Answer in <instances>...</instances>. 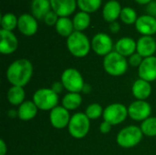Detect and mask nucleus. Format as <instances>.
<instances>
[{
	"label": "nucleus",
	"mask_w": 156,
	"mask_h": 155,
	"mask_svg": "<svg viewBox=\"0 0 156 155\" xmlns=\"http://www.w3.org/2000/svg\"><path fill=\"white\" fill-rule=\"evenodd\" d=\"M33 75L32 63L27 58H19L12 62L6 70V79L12 86L24 87Z\"/></svg>",
	"instance_id": "obj_1"
},
{
	"label": "nucleus",
	"mask_w": 156,
	"mask_h": 155,
	"mask_svg": "<svg viewBox=\"0 0 156 155\" xmlns=\"http://www.w3.org/2000/svg\"><path fill=\"white\" fill-rule=\"evenodd\" d=\"M129 63L125 57L119 54L117 51H112L104 57L103 68L104 70L112 77H120L126 73Z\"/></svg>",
	"instance_id": "obj_2"
},
{
	"label": "nucleus",
	"mask_w": 156,
	"mask_h": 155,
	"mask_svg": "<svg viewBox=\"0 0 156 155\" xmlns=\"http://www.w3.org/2000/svg\"><path fill=\"white\" fill-rule=\"evenodd\" d=\"M67 47L71 55L76 58L87 56L90 49L89 38L80 31H74L67 39Z\"/></svg>",
	"instance_id": "obj_3"
},
{
	"label": "nucleus",
	"mask_w": 156,
	"mask_h": 155,
	"mask_svg": "<svg viewBox=\"0 0 156 155\" xmlns=\"http://www.w3.org/2000/svg\"><path fill=\"white\" fill-rule=\"evenodd\" d=\"M144 133L140 127L135 125H129L122 129L117 134L116 142L119 146L130 149L138 145L142 139Z\"/></svg>",
	"instance_id": "obj_4"
},
{
	"label": "nucleus",
	"mask_w": 156,
	"mask_h": 155,
	"mask_svg": "<svg viewBox=\"0 0 156 155\" xmlns=\"http://www.w3.org/2000/svg\"><path fill=\"white\" fill-rule=\"evenodd\" d=\"M90 128V120L83 112H77L70 118L68 130L75 139H82L87 136Z\"/></svg>",
	"instance_id": "obj_5"
},
{
	"label": "nucleus",
	"mask_w": 156,
	"mask_h": 155,
	"mask_svg": "<svg viewBox=\"0 0 156 155\" xmlns=\"http://www.w3.org/2000/svg\"><path fill=\"white\" fill-rule=\"evenodd\" d=\"M32 101L36 104L38 110L51 111L58 106V94L52 90L51 88H42L34 93Z\"/></svg>",
	"instance_id": "obj_6"
},
{
	"label": "nucleus",
	"mask_w": 156,
	"mask_h": 155,
	"mask_svg": "<svg viewBox=\"0 0 156 155\" xmlns=\"http://www.w3.org/2000/svg\"><path fill=\"white\" fill-rule=\"evenodd\" d=\"M64 88L69 92L80 93L84 88V79L80 72L73 68L65 69L61 74V80Z\"/></svg>",
	"instance_id": "obj_7"
},
{
	"label": "nucleus",
	"mask_w": 156,
	"mask_h": 155,
	"mask_svg": "<svg viewBox=\"0 0 156 155\" xmlns=\"http://www.w3.org/2000/svg\"><path fill=\"white\" fill-rule=\"evenodd\" d=\"M128 115V108L122 103H112L108 105L103 111L102 118L112 126L122 123Z\"/></svg>",
	"instance_id": "obj_8"
},
{
	"label": "nucleus",
	"mask_w": 156,
	"mask_h": 155,
	"mask_svg": "<svg viewBox=\"0 0 156 155\" xmlns=\"http://www.w3.org/2000/svg\"><path fill=\"white\" fill-rule=\"evenodd\" d=\"M152 107L146 100H136L128 107V115L135 122H144L151 117Z\"/></svg>",
	"instance_id": "obj_9"
},
{
	"label": "nucleus",
	"mask_w": 156,
	"mask_h": 155,
	"mask_svg": "<svg viewBox=\"0 0 156 155\" xmlns=\"http://www.w3.org/2000/svg\"><path fill=\"white\" fill-rule=\"evenodd\" d=\"M113 43L109 35L105 33L96 34L91 40V48L100 56H107L112 52Z\"/></svg>",
	"instance_id": "obj_10"
},
{
	"label": "nucleus",
	"mask_w": 156,
	"mask_h": 155,
	"mask_svg": "<svg viewBox=\"0 0 156 155\" xmlns=\"http://www.w3.org/2000/svg\"><path fill=\"white\" fill-rule=\"evenodd\" d=\"M71 116L69 115V111L65 109L62 105L57 106L50 111L49 121L51 125L58 130H62L69 126Z\"/></svg>",
	"instance_id": "obj_11"
},
{
	"label": "nucleus",
	"mask_w": 156,
	"mask_h": 155,
	"mask_svg": "<svg viewBox=\"0 0 156 155\" xmlns=\"http://www.w3.org/2000/svg\"><path fill=\"white\" fill-rule=\"evenodd\" d=\"M138 75L140 79L150 83L156 80V57L152 56L144 58L138 68Z\"/></svg>",
	"instance_id": "obj_12"
},
{
	"label": "nucleus",
	"mask_w": 156,
	"mask_h": 155,
	"mask_svg": "<svg viewBox=\"0 0 156 155\" xmlns=\"http://www.w3.org/2000/svg\"><path fill=\"white\" fill-rule=\"evenodd\" d=\"M1 42H0V52L5 55L11 54L16 51L17 48V38L16 36L8 30L1 29L0 30Z\"/></svg>",
	"instance_id": "obj_13"
},
{
	"label": "nucleus",
	"mask_w": 156,
	"mask_h": 155,
	"mask_svg": "<svg viewBox=\"0 0 156 155\" xmlns=\"http://www.w3.org/2000/svg\"><path fill=\"white\" fill-rule=\"evenodd\" d=\"M136 44V51L144 58L152 57L155 53L156 41L152 36H143Z\"/></svg>",
	"instance_id": "obj_14"
},
{
	"label": "nucleus",
	"mask_w": 156,
	"mask_h": 155,
	"mask_svg": "<svg viewBox=\"0 0 156 155\" xmlns=\"http://www.w3.org/2000/svg\"><path fill=\"white\" fill-rule=\"evenodd\" d=\"M136 29L144 36H151L156 32V18L149 15H144L135 22Z\"/></svg>",
	"instance_id": "obj_15"
},
{
	"label": "nucleus",
	"mask_w": 156,
	"mask_h": 155,
	"mask_svg": "<svg viewBox=\"0 0 156 155\" xmlns=\"http://www.w3.org/2000/svg\"><path fill=\"white\" fill-rule=\"evenodd\" d=\"M17 26L25 36H33L37 30V23L34 16L29 14H23L18 17Z\"/></svg>",
	"instance_id": "obj_16"
},
{
	"label": "nucleus",
	"mask_w": 156,
	"mask_h": 155,
	"mask_svg": "<svg viewBox=\"0 0 156 155\" xmlns=\"http://www.w3.org/2000/svg\"><path fill=\"white\" fill-rule=\"evenodd\" d=\"M132 92L134 98L138 100H145L152 94V86L151 83L144 80L142 79H138L134 81L132 87Z\"/></svg>",
	"instance_id": "obj_17"
},
{
	"label": "nucleus",
	"mask_w": 156,
	"mask_h": 155,
	"mask_svg": "<svg viewBox=\"0 0 156 155\" xmlns=\"http://www.w3.org/2000/svg\"><path fill=\"white\" fill-rule=\"evenodd\" d=\"M50 5L53 11L62 16L70 15L76 8V0H50Z\"/></svg>",
	"instance_id": "obj_18"
},
{
	"label": "nucleus",
	"mask_w": 156,
	"mask_h": 155,
	"mask_svg": "<svg viewBox=\"0 0 156 155\" xmlns=\"http://www.w3.org/2000/svg\"><path fill=\"white\" fill-rule=\"evenodd\" d=\"M37 107L36 106V104L33 101L27 100V101H24L20 106H18V110H17V117L24 122H27V121H31L33 120L37 114Z\"/></svg>",
	"instance_id": "obj_19"
},
{
	"label": "nucleus",
	"mask_w": 156,
	"mask_h": 155,
	"mask_svg": "<svg viewBox=\"0 0 156 155\" xmlns=\"http://www.w3.org/2000/svg\"><path fill=\"white\" fill-rule=\"evenodd\" d=\"M137 44L131 37H122L115 45L116 51L123 57H131L136 50Z\"/></svg>",
	"instance_id": "obj_20"
},
{
	"label": "nucleus",
	"mask_w": 156,
	"mask_h": 155,
	"mask_svg": "<svg viewBox=\"0 0 156 155\" xmlns=\"http://www.w3.org/2000/svg\"><path fill=\"white\" fill-rule=\"evenodd\" d=\"M121 11L122 8L120 3L115 0H111L104 5L102 15L106 21L112 23L116 20L119 15H121Z\"/></svg>",
	"instance_id": "obj_21"
},
{
	"label": "nucleus",
	"mask_w": 156,
	"mask_h": 155,
	"mask_svg": "<svg viewBox=\"0 0 156 155\" xmlns=\"http://www.w3.org/2000/svg\"><path fill=\"white\" fill-rule=\"evenodd\" d=\"M50 0H33L31 4L32 13L37 19L45 17V16L50 11Z\"/></svg>",
	"instance_id": "obj_22"
},
{
	"label": "nucleus",
	"mask_w": 156,
	"mask_h": 155,
	"mask_svg": "<svg viewBox=\"0 0 156 155\" xmlns=\"http://www.w3.org/2000/svg\"><path fill=\"white\" fill-rule=\"evenodd\" d=\"M26 92L23 87L12 86L7 91V100L13 106H20L25 101Z\"/></svg>",
	"instance_id": "obj_23"
},
{
	"label": "nucleus",
	"mask_w": 156,
	"mask_h": 155,
	"mask_svg": "<svg viewBox=\"0 0 156 155\" xmlns=\"http://www.w3.org/2000/svg\"><path fill=\"white\" fill-rule=\"evenodd\" d=\"M82 102V97L80 93L69 92L62 99V106L68 111L77 110Z\"/></svg>",
	"instance_id": "obj_24"
},
{
	"label": "nucleus",
	"mask_w": 156,
	"mask_h": 155,
	"mask_svg": "<svg viewBox=\"0 0 156 155\" xmlns=\"http://www.w3.org/2000/svg\"><path fill=\"white\" fill-rule=\"evenodd\" d=\"M56 26L57 32L62 37H69L73 33V21L67 16H62L58 19Z\"/></svg>",
	"instance_id": "obj_25"
},
{
	"label": "nucleus",
	"mask_w": 156,
	"mask_h": 155,
	"mask_svg": "<svg viewBox=\"0 0 156 155\" xmlns=\"http://www.w3.org/2000/svg\"><path fill=\"white\" fill-rule=\"evenodd\" d=\"M90 17L86 12H79L73 17V26L76 31H81L87 28L90 25Z\"/></svg>",
	"instance_id": "obj_26"
},
{
	"label": "nucleus",
	"mask_w": 156,
	"mask_h": 155,
	"mask_svg": "<svg viewBox=\"0 0 156 155\" xmlns=\"http://www.w3.org/2000/svg\"><path fill=\"white\" fill-rule=\"evenodd\" d=\"M141 130L144 135L148 137L156 136V117H149L141 124Z\"/></svg>",
	"instance_id": "obj_27"
},
{
	"label": "nucleus",
	"mask_w": 156,
	"mask_h": 155,
	"mask_svg": "<svg viewBox=\"0 0 156 155\" xmlns=\"http://www.w3.org/2000/svg\"><path fill=\"white\" fill-rule=\"evenodd\" d=\"M101 0H77L79 7L86 13L96 11L101 5Z\"/></svg>",
	"instance_id": "obj_28"
},
{
	"label": "nucleus",
	"mask_w": 156,
	"mask_h": 155,
	"mask_svg": "<svg viewBox=\"0 0 156 155\" xmlns=\"http://www.w3.org/2000/svg\"><path fill=\"white\" fill-rule=\"evenodd\" d=\"M104 109L99 103H91L90 104L85 111V114L90 120H98L103 115Z\"/></svg>",
	"instance_id": "obj_29"
},
{
	"label": "nucleus",
	"mask_w": 156,
	"mask_h": 155,
	"mask_svg": "<svg viewBox=\"0 0 156 155\" xmlns=\"http://www.w3.org/2000/svg\"><path fill=\"white\" fill-rule=\"evenodd\" d=\"M17 21H18V18H16V16L14 14L6 13L3 15L1 17V26L3 29L11 31L17 25Z\"/></svg>",
	"instance_id": "obj_30"
},
{
	"label": "nucleus",
	"mask_w": 156,
	"mask_h": 155,
	"mask_svg": "<svg viewBox=\"0 0 156 155\" xmlns=\"http://www.w3.org/2000/svg\"><path fill=\"white\" fill-rule=\"evenodd\" d=\"M121 18L126 24H133L137 20V15L134 9L132 7H124L121 11Z\"/></svg>",
	"instance_id": "obj_31"
},
{
	"label": "nucleus",
	"mask_w": 156,
	"mask_h": 155,
	"mask_svg": "<svg viewBox=\"0 0 156 155\" xmlns=\"http://www.w3.org/2000/svg\"><path fill=\"white\" fill-rule=\"evenodd\" d=\"M143 60H144V58H143L140 54L134 53V54H133V55L129 58L128 63H129L131 66H133V67H138V68H139L140 65L142 64Z\"/></svg>",
	"instance_id": "obj_32"
},
{
	"label": "nucleus",
	"mask_w": 156,
	"mask_h": 155,
	"mask_svg": "<svg viewBox=\"0 0 156 155\" xmlns=\"http://www.w3.org/2000/svg\"><path fill=\"white\" fill-rule=\"evenodd\" d=\"M44 21L48 26L56 25L58 22V15L54 11H49L44 17Z\"/></svg>",
	"instance_id": "obj_33"
},
{
	"label": "nucleus",
	"mask_w": 156,
	"mask_h": 155,
	"mask_svg": "<svg viewBox=\"0 0 156 155\" xmlns=\"http://www.w3.org/2000/svg\"><path fill=\"white\" fill-rule=\"evenodd\" d=\"M146 11L149 14V16H156V1H151L146 5Z\"/></svg>",
	"instance_id": "obj_34"
},
{
	"label": "nucleus",
	"mask_w": 156,
	"mask_h": 155,
	"mask_svg": "<svg viewBox=\"0 0 156 155\" xmlns=\"http://www.w3.org/2000/svg\"><path fill=\"white\" fill-rule=\"evenodd\" d=\"M99 130H100V132H101L102 134H107L108 132H111V130H112V125H111L109 122L103 121V122L100 124Z\"/></svg>",
	"instance_id": "obj_35"
},
{
	"label": "nucleus",
	"mask_w": 156,
	"mask_h": 155,
	"mask_svg": "<svg viewBox=\"0 0 156 155\" xmlns=\"http://www.w3.org/2000/svg\"><path fill=\"white\" fill-rule=\"evenodd\" d=\"M51 89H52V90H54L57 94H58V93L62 92L63 89H65V88H64V86H63V84H62L61 81H57V82H55V83L52 84Z\"/></svg>",
	"instance_id": "obj_36"
},
{
	"label": "nucleus",
	"mask_w": 156,
	"mask_h": 155,
	"mask_svg": "<svg viewBox=\"0 0 156 155\" xmlns=\"http://www.w3.org/2000/svg\"><path fill=\"white\" fill-rule=\"evenodd\" d=\"M120 28H121L120 24H119L118 22H116V21L112 22V23H111V25H110V29H111V31H112V32H113V33L118 32V31L120 30Z\"/></svg>",
	"instance_id": "obj_37"
},
{
	"label": "nucleus",
	"mask_w": 156,
	"mask_h": 155,
	"mask_svg": "<svg viewBox=\"0 0 156 155\" xmlns=\"http://www.w3.org/2000/svg\"><path fill=\"white\" fill-rule=\"evenodd\" d=\"M7 153V146L4 140L0 141V155H5Z\"/></svg>",
	"instance_id": "obj_38"
},
{
	"label": "nucleus",
	"mask_w": 156,
	"mask_h": 155,
	"mask_svg": "<svg viewBox=\"0 0 156 155\" xmlns=\"http://www.w3.org/2000/svg\"><path fill=\"white\" fill-rule=\"evenodd\" d=\"M90 85H87V84H85L84 85V88H83V90H82V91L83 92H85V93H87V92H90Z\"/></svg>",
	"instance_id": "obj_39"
},
{
	"label": "nucleus",
	"mask_w": 156,
	"mask_h": 155,
	"mask_svg": "<svg viewBox=\"0 0 156 155\" xmlns=\"http://www.w3.org/2000/svg\"><path fill=\"white\" fill-rule=\"evenodd\" d=\"M138 3H140V4H148V3H150L152 0H136Z\"/></svg>",
	"instance_id": "obj_40"
},
{
	"label": "nucleus",
	"mask_w": 156,
	"mask_h": 155,
	"mask_svg": "<svg viewBox=\"0 0 156 155\" xmlns=\"http://www.w3.org/2000/svg\"><path fill=\"white\" fill-rule=\"evenodd\" d=\"M155 18H156V16H155Z\"/></svg>",
	"instance_id": "obj_41"
}]
</instances>
